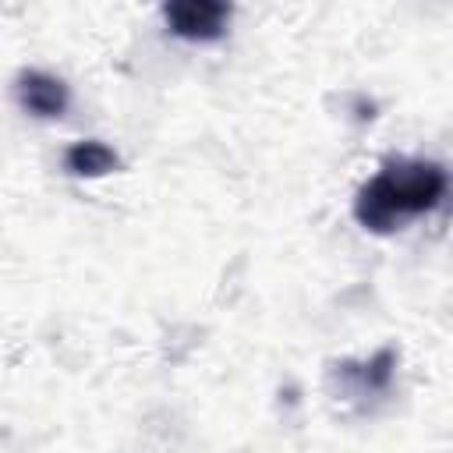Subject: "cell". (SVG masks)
<instances>
[{"label":"cell","mask_w":453,"mask_h":453,"mask_svg":"<svg viewBox=\"0 0 453 453\" xmlns=\"http://www.w3.org/2000/svg\"><path fill=\"white\" fill-rule=\"evenodd\" d=\"M333 375L340 379V389L350 400L382 396L393 386V375H396V350L393 347H379L375 354H368L361 361H340L333 368Z\"/></svg>","instance_id":"obj_4"},{"label":"cell","mask_w":453,"mask_h":453,"mask_svg":"<svg viewBox=\"0 0 453 453\" xmlns=\"http://www.w3.org/2000/svg\"><path fill=\"white\" fill-rule=\"evenodd\" d=\"M449 173L435 159H389L354 195V219L368 234H393L442 205Z\"/></svg>","instance_id":"obj_1"},{"label":"cell","mask_w":453,"mask_h":453,"mask_svg":"<svg viewBox=\"0 0 453 453\" xmlns=\"http://www.w3.org/2000/svg\"><path fill=\"white\" fill-rule=\"evenodd\" d=\"M14 99H18V106L28 117H35V120H57L71 106V88H67L64 78L50 74V71L25 67L14 78Z\"/></svg>","instance_id":"obj_3"},{"label":"cell","mask_w":453,"mask_h":453,"mask_svg":"<svg viewBox=\"0 0 453 453\" xmlns=\"http://www.w3.org/2000/svg\"><path fill=\"white\" fill-rule=\"evenodd\" d=\"M64 170L71 177L96 180V177H106V173L120 170V156H117L113 145H106L99 138H78L64 149Z\"/></svg>","instance_id":"obj_5"},{"label":"cell","mask_w":453,"mask_h":453,"mask_svg":"<svg viewBox=\"0 0 453 453\" xmlns=\"http://www.w3.org/2000/svg\"><path fill=\"white\" fill-rule=\"evenodd\" d=\"M234 18V7L223 0H173L163 7V25L170 35L184 42H216L226 35Z\"/></svg>","instance_id":"obj_2"}]
</instances>
